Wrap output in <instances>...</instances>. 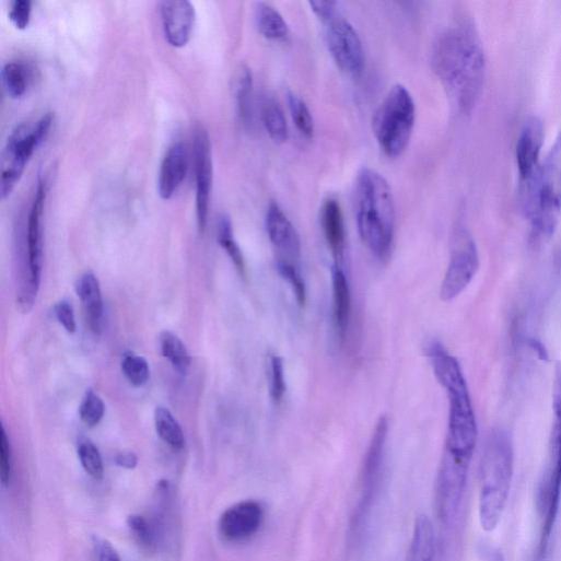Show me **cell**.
Masks as SVG:
<instances>
[{
    "label": "cell",
    "mask_w": 561,
    "mask_h": 561,
    "mask_svg": "<svg viewBox=\"0 0 561 561\" xmlns=\"http://www.w3.org/2000/svg\"><path fill=\"white\" fill-rule=\"evenodd\" d=\"M432 67L459 113L476 107L486 79V57L480 37L469 20L451 26L436 40Z\"/></svg>",
    "instance_id": "obj_1"
},
{
    "label": "cell",
    "mask_w": 561,
    "mask_h": 561,
    "mask_svg": "<svg viewBox=\"0 0 561 561\" xmlns=\"http://www.w3.org/2000/svg\"><path fill=\"white\" fill-rule=\"evenodd\" d=\"M434 375L446 390L449 404L444 451L472 458L478 429L468 386L458 361L439 341L425 347Z\"/></svg>",
    "instance_id": "obj_2"
},
{
    "label": "cell",
    "mask_w": 561,
    "mask_h": 561,
    "mask_svg": "<svg viewBox=\"0 0 561 561\" xmlns=\"http://www.w3.org/2000/svg\"><path fill=\"white\" fill-rule=\"evenodd\" d=\"M354 202L362 242L378 260H386L396 226L395 199L388 182L376 171L363 168L357 177Z\"/></svg>",
    "instance_id": "obj_3"
},
{
    "label": "cell",
    "mask_w": 561,
    "mask_h": 561,
    "mask_svg": "<svg viewBox=\"0 0 561 561\" xmlns=\"http://www.w3.org/2000/svg\"><path fill=\"white\" fill-rule=\"evenodd\" d=\"M514 472V451L510 436L502 430L487 439L482 461L478 512L482 529L492 533L504 514Z\"/></svg>",
    "instance_id": "obj_4"
},
{
    "label": "cell",
    "mask_w": 561,
    "mask_h": 561,
    "mask_svg": "<svg viewBox=\"0 0 561 561\" xmlns=\"http://www.w3.org/2000/svg\"><path fill=\"white\" fill-rule=\"evenodd\" d=\"M519 195L533 238H549L561 214V132L536 176L519 185Z\"/></svg>",
    "instance_id": "obj_5"
},
{
    "label": "cell",
    "mask_w": 561,
    "mask_h": 561,
    "mask_svg": "<svg viewBox=\"0 0 561 561\" xmlns=\"http://www.w3.org/2000/svg\"><path fill=\"white\" fill-rule=\"evenodd\" d=\"M553 424L551 428L546 468L537 490L536 505L540 517V531L536 560L542 561L546 557L551 534L556 524L561 499V367L558 366L554 375L553 394Z\"/></svg>",
    "instance_id": "obj_6"
},
{
    "label": "cell",
    "mask_w": 561,
    "mask_h": 561,
    "mask_svg": "<svg viewBox=\"0 0 561 561\" xmlns=\"http://www.w3.org/2000/svg\"><path fill=\"white\" fill-rule=\"evenodd\" d=\"M416 124V105L402 85L393 86L373 119L375 139L388 157L400 156L409 145Z\"/></svg>",
    "instance_id": "obj_7"
},
{
    "label": "cell",
    "mask_w": 561,
    "mask_h": 561,
    "mask_svg": "<svg viewBox=\"0 0 561 561\" xmlns=\"http://www.w3.org/2000/svg\"><path fill=\"white\" fill-rule=\"evenodd\" d=\"M309 7L325 26L327 46L336 65L344 73L359 77L364 68V50L354 27L335 2H309Z\"/></svg>",
    "instance_id": "obj_8"
},
{
    "label": "cell",
    "mask_w": 561,
    "mask_h": 561,
    "mask_svg": "<svg viewBox=\"0 0 561 561\" xmlns=\"http://www.w3.org/2000/svg\"><path fill=\"white\" fill-rule=\"evenodd\" d=\"M55 116L46 114L33 125L19 126L10 136L3 153L2 197L8 199L21 182L37 149L50 135Z\"/></svg>",
    "instance_id": "obj_9"
},
{
    "label": "cell",
    "mask_w": 561,
    "mask_h": 561,
    "mask_svg": "<svg viewBox=\"0 0 561 561\" xmlns=\"http://www.w3.org/2000/svg\"><path fill=\"white\" fill-rule=\"evenodd\" d=\"M470 458L443 452L435 482V511L445 525L451 524L460 507L467 483Z\"/></svg>",
    "instance_id": "obj_10"
},
{
    "label": "cell",
    "mask_w": 561,
    "mask_h": 561,
    "mask_svg": "<svg viewBox=\"0 0 561 561\" xmlns=\"http://www.w3.org/2000/svg\"><path fill=\"white\" fill-rule=\"evenodd\" d=\"M387 433L388 419L382 416L375 425L362 465L360 499L351 524L354 535L365 522L377 494L383 472Z\"/></svg>",
    "instance_id": "obj_11"
},
{
    "label": "cell",
    "mask_w": 561,
    "mask_h": 561,
    "mask_svg": "<svg viewBox=\"0 0 561 561\" xmlns=\"http://www.w3.org/2000/svg\"><path fill=\"white\" fill-rule=\"evenodd\" d=\"M478 268L479 255L472 236L464 227L456 229L452 237L449 264L441 287V300L449 302L461 294Z\"/></svg>",
    "instance_id": "obj_12"
},
{
    "label": "cell",
    "mask_w": 561,
    "mask_h": 561,
    "mask_svg": "<svg viewBox=\"0 0 561 561\" xmlns=\"http://www.w3.org/2000/svg\"><path fill=\"white\" fill-rule=\"evenodd\" d=\"M194 160L196 174L197 221L200 233H204L208 226L213 187V157L210 137L202 126H197L195 129Z\"/></svg>",
    "instance_id": "obj_13"
},
{
    "label": "cell",
    "mask_w": 561,
    "mask_h": 561,
    "mask_svg": "<svg viewBox=\"0 0 561 561\" xmlns=\"http://www.w3.org/2000/svg\"><path fill=\"white\" fill-rule=\"evenodd\" d=\"M47 183L42 179L38 183L34 202L28 219V269L31 284L34 293L38 295L44 264V213L47 200Z\"/></svg>",
    "instance_id": "obj_14"
},
{
    "label": "cell",
    "mask_w": 561,
    "mask_h": 561,
    "mask_svg": "<svg viewBox=\"0 0 561 561\" xmlns=\"http://www.w3.org/2000/svg\"><path fill=\"white\" fill-rule=\"evenodd\" d=\"M265 521V507L255 500L230 506L220 517L219 530L229 541H244L258 533Z\"/></svg>",
    "instance_id": "obj_15"
},
{
    "label": "cell",
    "mask_w": 561,
    "mask_h": 561,
    "mask_svg": "<svg viewBox=\"0 0 561 561\" xmlns=\"http://www.w3.org/2000/svg\"><path fill=\"white\" fill-rule=\"evenodd\" d=\"M544 127L537 117L524 122L516 142L515 157L519 185L531 180L539 170V156L542 147Z\"/></svg>",
    "instance_id": "obj_16"
},
{
    "label": "cell",
    "mask_w": 561,
    "mask_h": 561,
    "mask_svg": "<svg viewBox=\"0 0 561 561\" xmlns=\"http://www.w3.org/2000/svg\"><path fill=\"white\" fill-rule=\"evenodd\" d=\"M163 31L170 46L182 49L191 40L196 25L195 7L188 0H172L161 4Z\"/></svg>",
    "instance_id": "obj_17"
},
{
    "label": "cell",
    "mask_w": 561,
    "mask_h": 561,
    "mask_svg": "<svg viewBox=\"0 0 561 561\" xmlns=\"http://www.w3.org/2000/svg\"><path fill=\"white\" fill-rule=\"evenodd\" d=\"M266 227L271 244L280 255L278 260L295 265L301 258V239L292 222L274 202L269 206Z\"/></svg>",
    "instance_id": "obj_18"
},
{
    "label": "cell",
    "mask_w": 561,
    "mask_h": 561,
    "mask_svg": "<svg viewBox=\"0 0 561 561\" xmlns=\"http://www.w3.org/2000/svg\"><path fill=\"white\" fill-rule=\"evenodd\" d=\"M189 170V154L183 142L174 143L166 152L159 175V194L171 200L179 190Z\"/></svg>",
    "instance_id": "obj_19"
},
{
    "label": "cell",
    "mask_w": 561,
    "mask_h": 561,
    "mask_svg": "<svg viewBox=\"0 0 561 561\" xmlns=\"http://www.w3.org/2000/svg\"><path fill=\"white\" fill-rule=\"evenodd\" d=\"M323 233L335 260V265L342 266L346 255V226L340 203L328 198L320 210Z\"/></svg>",
    "instance_id": "obj_20"
},
{
    "label": "cell",
    "mask_w": 561,
    "mask_h": 561,
    "mask_svg": "<svg viewBox=\"0 0 561 561\" xmlns=\"http://www.w3.org/2000/svg\"><path fill=\"white\" fill-rule=\"evenodd\" d=\"M78 294L84 307L92 330L100 334L104 320V301L100 281L92 273H85L78 284Z\"/></svg>",
    "instance_id": "obj_21"
},
{
    "label": "cell",
    "mask_w": 561,
    "mask_h": 561,
    "mask_svg": "<svg viewBox=\"0 0 561 561\" xmlns=\"http://www.w3.org/2000/svg\"><path fill=\"white\" fill-rule=\"evenodd\" d=\"M334 320L337 332L344 341L351 318V291L341 266L332 267Z\"/></svg>",
    "instance_id": "obj_22"
},
{
    "label": "cell",
    "mask_w": 561,
    "mask_h": 561,
    "mask_svg": "<svg viewBox=\"0 0 561 561\" xmlns=\"http://www.w3.org/2000/svg\"><path fill=\"white\" fill-rule=\"evenodd\" d=\"M434 554L435 533L432 521L424 514L419 515L405 561H433Z\"/></svg>",
    "instance_id": "obj_23"
},
{
    "label": "cell",
    "mask_w": 561,
    "mask_h": 561,
    "mask_svg": "<svg viewBox=\"0 0 561 561\" xmlns=\"http://www.w3.org/2000/svg\"><path fill=\"white\" fill-rule=\"evenodd\" d=\"M128 527L140 548L148 553H156L164 545L165 538L154 517L141 514L130 515Z\"/></svg>",
    "instance_id": "obj_24"
},
{
    "label": "cell",
    "mask_w": 561,
    "mask_h": 561,
    "mask_svg": "<svg viewBox=\"0 0 561 561\" xmlns=\"http://www.w3.org/2000/svg\"><path fill=\"white\" fill-rule=\"evenodd\" d=\"M256 25L262 37L271 42H284L289 37V26L277 9L268 3H259L256 9Z\"/></svg>",
    "instance_id": "obj_25"
},
{
    "label": "cell",
    "mask_w": 561,
    "mask_h": 561,
    "mask_svg": "<svg viewBox=\"0 0 561 561\" xmlns=\"http://www.w3.org/2000/svg\"><path fill=\"white\" fill-rule=\"evenodd\" d=\"M34 69L23 62H10L4 66L2 80L8 95L13 100L23 98L34 82Z\"/></svg>",
    "instance_id": "obj_26"
},
{
    "label": "cell",
    "mask_w": 561,
    "mask_h": 561,
    "mask_svg": "<svg viewBox=\"0 0 561 561\" xmlns=\"http://www.w3.org/2000/svg\"><path fill=\"white\" fill-rule=\"evenodd\" d=\"M261 118L269 137L277 143L289 139V126L280 104L273 97H266L262 103Z\"/></svg>",
    "instance_id": "obj_27"
},
{
    "label": "cell",
    "mask_w": 561,
    "mask_h": 561,
    "mask_svg": "<svg viewBox=\"0 0 561 561\" xmlns=\"http://www.w3.org/2000/svg\"><path fill=\"white\" fill-rule=\"evenodd\" d=\"M253 89L252 71L247 67H242L234 80V94L238 115L245 125H250L253 119Z\"/></svg>",
    "instance_id": "obj_28"
},
{
    "label": "cell",
    "mask_w": 561,
    "mask_h": 561,
    "mask_svg": "<svg viewBox=\"0 0 561 561\" xmlns=\"http://www.w3.org/2000/svg\"><path fill=\"white\" fill-rule=\"evenodd\" d=\"M155 426L159 436L172 448L182 451L185 447V433L174 417L165 407H159L155 411Z\"/></svg>",
    "instance_id": "obj_29"
},
{
    "label": "cell",
    "mask_w": 561,
    "mask_h": 561,
    "mask_svg": "<svg viewBox=\"0 0 561 561\" xmlns=\"http://www.w3.org/2000/svg\"><path fill=\"white\" fill-rule=\"evenodd\" d=\"M162 354L172 363L174 369L185 375L191 364V358L185 343L171 331H164L160 337Z\"/></svg>",
    "instance_id": "obj_30"
},
{
    "label": "cell",
    "mask_w": 561,
    "mask_h": 561,
    "mask_svg": "<svg viewBox=\"0 0 561 561\" xmlns=\"http://www.w3.org/2000/svg\"><path fill=\"white\" fill-rule=\"evenodd\" d=\"M219 244L230 256L241 274H245L246 266L243 253L235 241L233 224L229 215L223 214L219 220L218 227Z\"/></svg>",
    "instance_id": "obj_31"
},
{
    "label": "cell",
    "mask_w": 561,
    "mask_h": 561,
    "mask_svg": "<svg viewBox=\"0 0 561 561\" xmlns=\"http://www.w3.org/2000/svg\"><path fill=\"white\" fill-rule=\"evenodd\" d=\"M288 104L296 129L305 138L312 139L315 133V122L306 103L296 94L289 92Z\"/></svg>",
    "instance_id": "obj_32"
},
{
    "label": "cell",
    "mask_w": 561,
    "mask_h": 561,
    "mask_svg": "<svg viewBox=\"0 0 561 561\" xmlns=\"http://www.w3.org/2000/svg\"><path fill=\"white\" fill-rule=\"evenodd\" d=\"M121 369L129 383L136 387L144 386L151 376L149 362L138 354H126Z\"/></svg>",
    "instance_id": "obj_33"
},
{
    "label": "cell",
    "mask_w": 561,
    "mask_h": 561,
    "mask_svg": "<svg viewBox=\"0 0 561 561\" xmlns=\"http://www.w3.org/2000/svg\"><path fill=\"white\" fill-rule=\"evenodd\" d=\"M79 458L84 470L95 480H102L105 474L103 456L91 441H83L79 446Z\"/></svg>",
    "instance_id": "obj_34"
},
{
    "label": "cell",
    "mask_w": 561,
    "mask_h": 561,
    "mask_svg": "<svg viewBox=\"0 0 561 561\" xmlns=\"http://www.w3.org/2000/svg\"><path fill=\"white\" fill-rule=\"evenodd\" d=\"M106 412V406L102 397L94 390L86 391L80 406L82 421L90 428L98 425Z\"/></svg>",
    "instance_id": "obj_35"
},
{
    "label": "cell",
    "mask_w": 561,
    "mask_h": 561,
    "mask_svg": "<svg viewBox=\"0 0 561 561\" xmlns=\"http://www.w3.org/2000/svg\"><path fill=\"white\" fill-rule=\"evenodd\" d=\"M277 269L280 276L289 283L295 295L297 304L304 307L307 300L306 285L294 264L278 260Z\"/></svg>",
    "instance_id": "obj_36"
},
{
    "label": "cell",
    "mask_w": 561,
    "mask_h": 561,
    "mask_svg": "<svg viewBox=\"0 0 561 561\" xmlns=\"http://www.w3.org/2000/svg\"><path fill=\"white\" fill-rule=\"evenodd\" d=\"M270 396L276 404H280L287 391L284 362L280 355H270Z\"/></svg>",
    "instance_id": "obj_37"
},
{
    "label": "cell",
    "mask_w": 561,
    "mask_h": 561,
    "mask_svg": "<svg viewBox=\"0 0 561 561\" xmlns=\"http://www.w3.org/2000/svg\"><path fill=\"white\" fill-rule=\"evenodd\" d=\"M14 458L11 440L3 425L0 432V479L4 487L10 486L13 478Z\"/></svg>",
    "instance_id": "obj_38"
},
{
    "label": "cell",
    "mask_w": 561,
    "mask_h": 561,
    "mask_svg": "<svg viewBox=\"0 0 561 561\" xmlns=\"http://www.w3.org/2000/svg\"><path fill=\"white\" fill-rule=\"evenodd\" d=\"M33 3L31 0H15L11 4L10 20L19 31H26L32 22Z\"/></svg>",
    "instance_id": "obj_39"
},
{
    "label": "cell",
    "mask_w": 561,
    "mask_h": 561,
    "mask_svg": "<svg viewBox=\"0 0 561 561\" xmlns=\"http://www.w3.org/2000/svg\"><path fill=\"white\" fill-rule=\"evenodd\" d=\"M93 553L95 561H122L114 545L100 536L93 537Z\"/></svg>",
    "instance_id": "obj_40"
},
{
    "label": "cell",
    "mask_w": 561,
    "mask_h": 561,
    "mask_svg": "<svg viewBox=\"0 0 561 561\" xmlns=\"http://www.w3.org/2000/svg\"><path fill=\"white\" fill-rule=\"evenodd\" d=\"M55 314L58 322L65 327V329L74 334L78 329L77 317L72 304L68 301L59 302L55 307Z\"/></svg>",
    "instance_id": "obj_41"
},
{
    "label": "cell",
    "mask_w": 561,
    "mask_h": 561,
    "mask_svg": "<svg viewBox=\"0 0 561 561\" xmlns=\"http://www.w3.org/2000/svg\"><path fill=\"white\" fill-rule=\"evenodd\" d=\"M116 464L125 469H135L139 464V458L133 452H122L116 456Z\"/></svg>",
    "instance_id": "obj_42"
},
{
    "label": "cell",
    "mask_w": 561,
    "mask_h": 561,
    "mask_svg": "<svg viewBox=\"0 0 561 561\" xmlns=\"http://www.w3.org/2000/svg\"><path fill=\"white\" fill-rule=\"evenodd\" d=\"M557 260H558L559 267L561 268V253L559 254V256H558V259H557Z\"/></svg>",
    "instance_id": "obj_43"
}]
</instances>
